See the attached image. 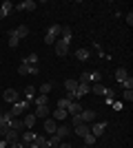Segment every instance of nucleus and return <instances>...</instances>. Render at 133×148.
I'll use <instances>...</instances> for the list:
<instances>
[{
	"instance_id": "obj_1",
	"label": "nucleus",
	"mask_w": 133,
	"mask_h": 148,
	"mask_svg": "<svg viewBox=\"0 0 133 148\" xmlns=\"http://www.w3.org/2000/svg\"><path fill=\"white\" fill-rule=\"evenodd\" d=\"M58 33H60V25H51L49 31H47V36H44V42H47V44H56Z\"/></svg>"
},
{
	"instance_id": "obj_2",
	"label": "nucleus",
	"mask_w": 133,
	"mask_h": 148,
	"mask_svg": "<svg viewBox=\"0 0 133 148\" xmlns=\"http://www.w3.org/2000/svg\"><path fill=\"white\" fill-rule=\"evenodd\" d=\"M27 108H29V102H27V99H22V102H20V99H18V102L13 104V108H11V111H9V113H11L13 117H18L20 113H25Z\"/></svg>"
},
{
	"instance_id": "obj_3",
	"label": "nucleus",
	"mask_w": 133,
	"mask_h": 148,
	"mask_svg": "<svg viewBox=\"0 0 133 148\" xmlns=\"http://www.w3.org/2000/svg\"><path fill=\"white\" fill-rule=\"evenodd\" d=\"M2 99L9 102V104H16V102H18V91H16V88H7V91L2 93Z\"/></svg>"
},
{
	"instance_id": "obj_4",
	"label": "nucleus",
	"mask_w": 133,
	"mask_h": 148,
	"mask_svg": "<svg viewBox=\"0 0 133 148\" xmlns=\"http://www.w3.org/2000/svg\"><path fill=\"white\" fill-rule=\"evenodd\" d=\"M56 53L60 58L67 56V53H69V42H64V40H56Z\"/></svg>"
},
{
	"instance_id": "obj_5",
	"label": "nucleus",
	"mask_w": 133,
	"mask_h": 148,
	"mask_svg": "<svg viewBox=\"0 0 133 148\" xmlns=\"http://www.w3.org/2000/svg\"><path fill=\"white\" fill-rule=\"evenodd\" d=\"M2 139H5V142L9 144V146H11V144L20 142V135H18V133H16V130H11V128H9V130H7V135L2 137Z\"/></svg>"
},
{
	"instance_id": "obj_6",
	"label": "nucleus",
	"mask_w": 133,
	"mask_h": 148,
	"mask_svg": "<svg viewBox=\"0 0 133 148\" xmlns=\"http://www.w3.org/2000/svg\"><path fill=\"white\" fill-rule=\"evenodd\" d=\"M104 130H107V124H104V122H98V124H93V128H91V135L98 139V137H100Z\"/></svg>"
},
{
	"instance_id": "obj_7",
	"label": "nucleus",
	"mask_w": 133,
	"mask_h": 148,
	"mask_svg": "<svg viewBox=\"0 0 133 148\" xmlns=\"http://www.w3.org/2000/svg\"><path fill=\"white\" fill-rule=\"evenodd\" d=\"M16 9H18V11H33V9H36V2H33V0H25V2H20Z\"/></svg>"
},
{
	"instance_id": "obj_8",
	"label": "nucleus",
	"mask_w": 133,
	"mask_h": 148,
	"mask_svg": "<svg viewBox=\"0 0 133 148\" xmlns=\"http://www.w3.org/2000/svg\"><path fill=\"white\" fill-rule=\"evenodd\" d=\"M89 93H91V86H89V84H78V88H76V99L82 97V95H89Z\"/></svg>"
},
{
	"instance_id": "obj_9",
	"label": "nucleus",
	"mask_w": 133,
	"mask_h": 148,
	"mask_svg": "<svg viewBox=\"0 0 133 148\" xmlns=\"http://www.w3.org/2000/svg\"><path fill=\"white\" fill-rule=\"evenodd\" d=\"M56 128H58V122L56 119H44V130H47V133H51V135H53V133H56Z\"/></svg>"
},
{
	"instance_id": "obj_10",
	"label": "nucleus",
	"mask_w": 133,
	"mask_h": 148,
	"mask_svg": "<svg viewBox=\"0 0 133 148\" xmlns=\"http://www.w3.org/2000/svg\"><path fill=\"white\" fill-rule=\"evenodd\" d=\"M49 106H38V108H36V113H33V115H36V117H40V119H47L49 117Z\"/></svg>"
},
{
	"instance_id": "obj_11",
	"label": "nucleus",
	"mask_w": 133,
	"mask_h": 148,
	"mask_svg": "<svg viewBox=\"0 0 133 148\" xmlns=\"http://www.w3.org/2000/svg\"><path fill=\"white\" fill-rule=\"evenodd\" d=\"M82 111H84V108L80 106V102H71L69 108H67V113H71V115H80Z\"/></svg>"
},
{
	"instance_id": "obj_12",
	"label": "nucleus",
	"mask_w": 133,
	"mask_h": 148,
	"mask_svg": "<svg viewBox=\"0 0 133 148\" xmlns=\"http://www.w3.org/2000/svg\"><path fill=\"white\" fill-rule=\"evenodd\" d=\"M33 139H36V133H31V130H25V133H22V139H20V142L25 144V148H27L29 144L33 142Z\"/></svg>"
},
{
	"instance_id": "obj_13",
	"label": "nucleus",
	"mask_w": 133,
	"mask_h": 148,
	"mask_svg": "<svg viewBox=\"0 0 133 148\" xmlns=\"http://www.w3.org/2000/svg\"><path fill=\"white\" fill-rule=\"evenodd\" d=\"M89 133H91V128H89L87 124H78V126H76V135L78 137H87Z\"/></svg>"
},
{
	"instance_id": "obj_14",
	"label": "nucleus",
	"mask_w": 133,
	"mask_h": 148,
	"mask_svg": "<svg viewBox=\"0 0 133 148\" xmlns=\"http://www.w3.org/2000/svg\"><path fill=\"white\" fill-rule=\"evenodd\" d=\"M80 117H82V124H91L95 119V113L93 111H82V113H80Z\"/></svg>"
},
{
	"instance_id": "obj_15",
	"label": "nucleus",
	"mask_w": 133,
	"mask_h": 148,
	"mask_svg": "<svg viewBox=\"0 0 133 148\" xmlns=\"http://www.w3.org/2000/svg\"><path fill=\"white\" fill-rule=\"evenodd\" d=\"M11 130H16V133H20V130H25V122L18 117H13L11 119Z\"/></svg>"
},
{
	"instance_id": "obj_16",
	"label": "nucleus",
	"mask_w": 133,
	"mask_h": 148,
	"mask_svg": "<svg viewBox=\"0 0 133 148\" xmlns=\"http://www.w3.org/2000/svg\"><path fill=\"white\" fill-rule=\"evenodd\" d=\"M64 88H67V93H76V88H78V80L69 77V80L64 82Z\"/></svg>"
},
{
	"instance_id": "obj_17",
	"label": "nucleus",
	"mask_w": 133,
	"mask_h": 148,
	"mask_svg": "<svg viewBox=\"0 0 133 148\" xmlns=\"http://www.w3.org/2000/svg\"><path fill=\"white\" fill-rule=\"evenodd\" d=\"M60 33H62V40H64V42H71V36H73L71 27H60Z\"/></svg>"
},
{
	"instance_id": "obj_18",
	"label": "nucleus",
	"mask_w": 133,
	"mask_h": 148,
	"mask_svg": "<svg viewBox=\"0 0 133 148\" xmlns=\"http://www.w3.org/2000/svg\"><path fill=\"white\" fill-rule=\"evenodd\" d=\"M69 133H71V128H69V126H58V128H56V135L60 137V139L69 137Z\"/></svg>"
},
{
	"instance_id": "obj_19",
	"label": "nucleus",
	"mask_w": 133,
	"mask_h": 148,
	"mask_svg": "<svg viewBox=\"0 0 133 148\" xmlns=\"http://www.w3.org/2000/svg\"><path fill=\"white\" fill-rule=\"evenodd\" d=\"M36 115H33V113H29V115H25V119H22V122H25V128H33V124H36Z\"/></svg>"
},
{
	"instance_id": "obj_20",
	"label": "nucleus",
	"mask_w": 133,
	"mask_h": 148,
	"mask_svg": "<svg viewBox=\"0 0 133 148\" xmlns=\"http://www.w3.org/2000/svg\"><path fill=\"white\" fill-rule=\"evenodd\" d=\"M18 44H20V38L16 36V31H9V47H11V49H16Z\"/></svg>"
},
{
	"instance_id": "obj_21",
	"label": "nucleus",
	"mask_w": 133,
	"mask_h": 148,
	"mask_svg": "<svg viewBox=\"0 0 133 148\" xmlns=\"http://www.w3.org/2000/svg\"><path fill=\"white\" fill-rule=\"evenodd\" d=\"M13 31H16V36H18L20 40H22V38H27V36H29V27H25V25H20L18 29H13Z\"/></svg>"
},
{
	"instance_id": "obj_22",
	"label": "nucleus",
	"mask_w": 133,
	"mask_h": 148,
	"mask_svg": "<svg viewBox=\"0 0 133 148\" xmlns=\"http://www.w3.org/2000/svg\"><path fill=\"white\" fill-rule=\"evenodd\" d=\"M91 93H93V95H104L107 88L102 86V84H91Z\"/></svg>"
},
{
	"instance_id": "obj_23",
	"label": "nucleus",
	"mask_w": 133,
	"mask_h": 148,
	"mask_svg": "<svg viewBox=\"0 0 133 148\" xmlns=\"http://www.w3.org/2000/svg\"><path fill=\"white\" fill-rule=\"evenodd\" d=\"M69 104H71V99L67 97V95H64V97H60V99H58V106H56V108H64V111H67V108H69Z\"/></svg>"
},
{
	"instance_id": "obj_24",
	"label": "nucleus",
	"mask_w": 133,
	"mask_h": 148,
	"mask_svg": "<svg viewBox=\"0 0 133 148\" xmlns=\"http://www.w3.org/2000/svg\"><path fill=\"white\" fill-rule=\"evenodd\" d=\"M9 128H11V122H5V119H0V137H5Z\"/></svg>"
},
{
	"instance_id": "obj_25",
	"label": "nucleus",
	"mask_w": 133,
	"mask_h": 148,
	"mask_svg": "<svg viewBox=\"0 0 133 148\" xmlns=\"http://www.w3.org/2000/svg\"><path fill=\"white\" fill-rule=\"evenodd\" d=\"M78 84H89V86H91V84H93V82H91V73H82L78 77Z\"/></svg>"
},
{
	"instance_id": "obj_26",
	"label": "nucleus",
	"mask_w": 133,
	"mask_h": 148,
	"mask_svg": "<svg viewBox=\"0 0 133 148\" xmlns=\"http://www.w3.org/2000/svg\"><path fill=\"white\" fill-rule=\"evenodd\" d=\"M67 115H69V113L64 111V108H56V111H53V119H56V122L58 119H64Z\"/></svg>"
},
{
	"instance_id": "obj_27",
	"label": "nucleus",
	"mask_w": 133,
	"mask_h": 148,
	"mask_svg": "<svg viewBox=\"0 0 133 148\" xmlns=\"http://www.w3.org/2000/svg\"><path fill=\"white\" fill-rule=\"evenodd\" d=\"M33 97H36V88H33V86H27L25 88V99H27V102H31Z\"/></svg>"
},
{
	"instance_id": "obj_28",
	"label": "nucleus",
	"mask_w": 133,
	"mask_h": 148,
	"mask_svg": "<svg viewBox=\"0 0 133 148\" xmlns=\"http://www.w3.org/2000/svg\"><path fill=\"white\" fill-rule=\"evenodd\" d=\"M127 77H129V75H127V69H118V71H115V80H118V82H122V80H127Z\"/></svg>"
},
{
	"instance_id": "obj_29",
	"label": "nucleus",
	"mask_w": 133,
	"mask_h": 148,
	"mask_svg": "<svg viewBox=\"0 0 133 148\" xmlns=\"http://www.w3.org/2000/svg\"><path fill=\"white\" fill-rule=\"evenodd\" d=\"M76 58H78V60H89V49H78L76 51Z\"/></svg>"
},
{
	"instance_id": "obj_30",
	"label": "nucleus",
	"mask_w": 133,
	"mask_h": 148,
	"mask_svg": "<svg viewBox=\"0 0 133 148\" xmlns=\"http://www.w3.org/2000/svg\"><path fill=\"white\" fill-rule=\"evenodd\" d=\"M0 9H2V13H5V16H9V13H11V9H13V5L9 2V0H5V2L0 5Z\"/></svg>"
},
{
	"instance_id": "obj_31",
	"label": "nucleus",
	"mask_w": 133,
	"mask_h": 148,
	"mask_svg": "<svg viewBox=\"0 0 133 148\" xmlns=\"http://www.w3.org/2000/svg\"><path fill=\"white\" fill-rule=\"evenodd\" d=\"M60 142H62V139H60V137H58L56 133H53V135H51L49 139H47V144H49V146H60Z\"/></svg>"
},
{
	"instance_id": "obj_32",
	"label": "nucleus",
	"mask_w": 133,
	"mask_h": 148,
	"mask_svg": "<svg viewBox=\"0 0 133 148\" xmlns=\"http://www.w3.org/2000/svg\"><path fill=\"white\" fill-rule=\"evenodd\" d=\"M29 69H31V64H27V62L22 60V64L18 66V73H20V75H27V73H29Z\"/></svg>"
},
{
	"instance_id": "obj_33",
	"label": "nucleus",
	"mask_w": 133,
	"mask_h": 148,
	"mask_svg": "<svg viewBox=\"0 0 133 148\" xmlns=\"http://www.w3.org/2000/svg\"><path fill=\"white\" fill-rule=\"evenodd\" d=\"M33 99H36V106H47V102H49L47 95H38V97H33Z\"/></svg>"
},
{
	"instance_id": "obj_34",
	"label": "nucleus",
	"mask_w": 133,
	"mask_h": 148,
	"mask_svg": "<svg viewBox=\"0 0 133 148\" xmlns=\"http://www.w3.org/2000/svg\"><path fill=\"white\" fill-rule=\"evenodd\" d=\"M51 88H53V84H51V82H44L42 86H40V93H42V95H47V93H49Z\"/></svg>"
},
{
	"instance_id": "obj_35",
	"label": "nucleus",
	"mask_w": 133,
	"mask_h": 148,
	"mask_svg": "<svg viewBox=\"0 0 133 148\" xmlns=\"http://www.w3.org/2000/svg\"><path fill=\"white\" fill-rule=\"evenodd\" d=\"M122 86H124V91H131V88H133V77H127V80H122Z\"/></svg>"
},
{
	"instance_id": "obj_36",
	"label": "nucleus",
	"mask_w": 133,
	"mask_h": 148,
	"mask_svg": "<svg viewBox=\"0 0 133 148\" xmlns=\"http://www.w3.org/2000/svg\"><path fill=\"white\" fill-rule=\"evenodd\" d=\"M38 60H40V58L38 56H36V53H31V56H29V58H27V64H31V66H33V64H38Z\"/></svg>"
},
{
	"instance_id": "obj_37",
	"label": "nucleus",
	"mask_w": 133,
	"mask_h": 148,
	"mask_svg": "<svg viewBox=\"0 0 133 148\" xmlns=\"http://www.w3.org/2000/svg\"><path fill=\"white\" fill-rule=\"evenodd\" d=\"M82 139H84V144H87V146H91V144H95V137L91 135V133H89L87 137H82Z\"/></svg>"
},
{
	"instance_id": "obj_38",
	"label": "nucleus",
	"mask_w": 133,
	"mask_h": 148,
	"mask_svg": "<svg viewBox=\"0 0 133 148\" xmlns=\"http://www.w3.org/2000/svg\"><path fill=\"white\" fill-rule=\"evenodd\" d=\"M122 97H124L129 104H131V102H133V91H124V95H122Z\"/></svg>"
},
{
	"instance_id": "obj_39",
	"label": "nucleus",
	"mask_w": 133,
	"mask_h": 148,
	"mask_svg": "<svg viewBox=\"0 0 133 148\" xmlns=\"http://www.w3.org/2000/svg\"><path fill=\"white\" fill-rule=\"evenodd\" d=\"M29 73H31V75H38V73H40V69H38V64H33V66L29 69Z\"/></svg>"
},
{
	"instance_id": "obj_40",
	"label": "nucleus",
	"mask_w": 133,
	"mask_h": 148,
	"mask_svg": "<svg viewBox=\"0 0 133 148\" xmlns=\"http://www.w3.org/2000/svg\"><path fill=\"white\" fill-rule=\"evenodd\" d=\"M78 124H82V117H80V115H73V126H78Z\"/></svg>"
},
{
	"instance_id": "obj_41",
	"label": "nucleus",
	"mask_w": 133,
	"mask_h": 148,
	"mask_svg": "<svg viewBox=\"0 0 133 148\" xmlns=\"http://www.w3.org/2000/svg\"><path fill=\"white\" fill-rule=\"evenodd\" d=\"M9 148H25V144H22V142H16V144H11Z\"/></svg>"
},
{
	"instance_id": "obj_42",
	"label": "nucleus",
	"mask_w": 133,
	"mask_h": 148,
	"mask_svg": "<svg viewBox=\"0 0 133 148\" xmlns=\"http://www.w3.org/2000/svg\"><path fill=\"white\" fill-rule=\"evenodd\" d=\"M60 148H73V146H69V144H60Z\"/></svg>"
},
{
	"instance_id": "obj_43",
	"label": "nucleus",
	"mask_w": 133,
	"mask_h": 148,
	"mask_svg": "<svg viewBox=\"0 0 133 148\" xmlns=\"http://www.w3.org/2000/svg\"><path fill=\"white\" fill-rule=\"evenodd\" d=\"M7 18V16H5V13H2V9H0V20H5Z\"/></svg>"
},
{
	"instance_id": "obj_44",
	"label": "nucleus",
	"mask_w": 133,
	"mask_h": 148,
	"mask_svg": "<svg viewBox=\"0 0 133 148\" xmlns=\"http://www.w3.org/2000/svg\"><path fill=\"white\" fill-rule=\"evenodd\" d=\"M0 119H2V108H0Z\"/></svg>"
},
{
	"instance_id": "obj_45",
	"label": "nucleus",
	"mask_w": 133,
	"mask_h": 148,
	"mask_svg": "<svg viewBox=\"0 0 133 148\" xmlns=\"http://www.w3.org/2000/svg\"><path fill=\"white\" fill-rule=\"evenodd\" d=\"M49 148H60V146H49Z\"/></svg>"
},
{
	"instance_id": "obj_46",
	"label": "nucleus",
	"mask_w": 133,
	"mask_h": 148,
	"mask_svg": "<svg viewBox=\"0 0 133 148\" xmlns=\"http://www.w3.org/2000/svg\"><path fill=\"white\" fill-rule=\"evenodd\" d=\"M84 148H87V146H84Z\"/></svg>"
}]
</instances>
